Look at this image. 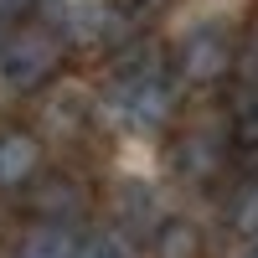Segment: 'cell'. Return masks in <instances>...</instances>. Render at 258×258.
Returning a JSON list of instances; mask_svg holds the SVG:
<instances>
[{"label":"cell","mask_w":258,"mask_h":258,"mask_svg":"<svg viewBox=\"0 0 258 258\" xmlns=\"http://www.w3.org/2000/svg\"><path fill=\"white\" fill-rule=\"evenodd\" d=\"M176 78H170V52L155 41H124L114 52V78L103 93L109 114L124 135H160L176 119Z\"/></svg>","instance_id":"obj_1"},{"label":"cell","mask_w":258,"mask_h":258,"mask_svg":"<svg viewBox=\"0 0 258 258\" xmlns=\"http://www.w3.org/2000/svg\"><path fill=\"white\" fill-rule=\"evenodd\" d=\"M68 57H73V47L52 21H21L0 41V83L11 93H26V98L47 93L68 73Z\"/></svg>","instance_id":"obj_2"},{"label":"cell","mask_w":258,"mask_h":258,"mask_svg":"<svg viewBox=\"0 0 258 258\" xmlns=\"http://www.w3.org/2000/svg\"><path fill=\"white\" fill-rule=\"evenodd\" d=\"M170 78L191 83V88H217L238 73V31H227L222 21H202V26H191L176 52H170Z\"/></svg>","instance_id":"obj_3"},{"label":"cell","mask_w":258,"mask_h":258,"mask_svg":"<svg viewBox=\"0 0 258 258\" xmlns=\"http://www.w3.org/2000/svg\"><path fill=\"white\" fill-rule=\"evenodd\" d=\"M227 165V135H217L212 124H181L170 140V170L186 186H212Z\"/></svg>","instance_id":"obj_4"},{"label":"cell","mask_w":258,"mask_h":258,"mask_svg":"<svg viewBox=\"0 0 258 258\" xmlns=\"http://www.w3.org/2000/svg\"><path fill=\"white\" fill-rule=\"evenodd\" d=\"M26 207L36 222H62L73 227L83 212H88V186L73 170H36L26 181Z\"/></svg>","instance_id":"obj_5"},{"label":"cell","mask_w":258,"mask_h":258,"mask_svg":"<svg viewBox=\"0 0 258 258\" xmlns=\"http://www.w3.org/2000/svg\"><path fill=\"white\" fill-rule=\"evenodd\" d=\"M41 170V140L31 129H0V191H21Z\"/></svg>","instance_id":"obj_6"},{"label":"cell","mask_w":258,"mask_h":258,"mask_svg":"<svg viewBox=\"0 0 258 258\" xmlns=\"http://www.w3.org/2000/svg\"><path fill=\"white\" fill-rule=\"evenodd\" d=\"M150 248L155 258H207V232L191 217H160L150 227Z\"/></svg>","instance_id":"obj_7"},{"label":"cell","mask_w":258,"mask_h":258,"mask_svg":"<svg viewBox=\"0 0 258 258\" xmlns=\"http://www.w3.org/2000/svg\"><path fill=\"white\" fill-rule=\"evenodd\" d=\"M73 253H78V232L73 227H62V222H31L11 258H73Z\"/></svg>","instance_id":"obj_8"},{"label":"cell","mask_w":258,"mask_h":258,"mask_svg":"<svg viewBox=\"0 0 258 258\" xmlns=\"http://www.w3.org/2000/svg\"><path fill=\"white\" fill-rule=\"evenodd\" d=\"M227 145L232 150H253V155H258V88H248V83L227 103Z\"/></svg>","instance_id":"obj_9"},{"label":"cell","mask_w":258,"mask_h":258,"mask_svg":"<svg viewBox=\"0 0 258 258\" xmlns=\"http://www.w3.org/2000/svg\"><path fill=\"white\" fill-rule=\"evenodd\" d=\"M227 227H232V238L258 243V181H243L227 197Z\"/></svg>","instance_id":"obj_10"},{"label":"cell","mask_w":258,"mask_h":258,"mask_svg":"<svg viewBox=\"0 0 258 258\" xmlns=\"http://www.w3.org/2000/svg\"><path fill=\"white\" fill-rule=\"evenodd\" d=\"M238 78L248 88H258V16L238 31Z\"/></svg>","instance_id":"obj_11"},{"label":"cell","mask_w":258,"mask_h":258,"mask_svg":"<svg viewBox=\"0 0 258 258\" xmlns=\"http://www.w3.org/2000/svg\"><path fill=\"white\" fill-rule=\"evenodd\" d=\"M73 258H129V253H124V243L114 238V232H88V238H78Z\"/></svg>","instance_id":"obj_12"},{"label":"cell","mask_w":258,"mask_h":258,"mask_svg":"<svg viewBox=\"0 0 258 258\" xmlns=\"http://www.w3.org/2000/svg\"><path fill=\"white\" fill-rule=\"evenodd\" d=\"M41 0H0V26H21V21L36 16Z\"/></svg>","instance_id":"obj_13"},{"label":"cell","mask_w":258,"mask_h":258,"mask_svg":"<svg viewBox=\"0 0 258 258\" xmlns=\"http://www.w3.org/2000/svg\"><path fill=\"white\" fill-rule=\"evenodd\" d=\"M114 6H119L124 16H160L170 0H114Z\"/></svg>","instance_id":"obj_14"},{"label":"cell","mask_w":258,"mask_h":258,"mask_svg":"<svg viewBox=\"0 0 258 258\" xmlns=\"http://www.w3.org/2000/svg\"><path fill=\"white\" fill-rule=\"evenodd\" d=\"M248 248H253V258H258V243H248Z\"/></svg>","instance_id":"obj_15"},{"label":"cell","mask_w":258,"mask_h":258,"mask_svg":"<svg viewBox=\"0 0 258 258\" xmlns=\"http://www.w3.org/2000/svg\"><path fill=\"white\" fill-rule=\"evenodd\" d=\"M0 41H6V26H0Z\"/></svg>","instance_id":"obj_16"}]
</instances>
